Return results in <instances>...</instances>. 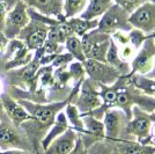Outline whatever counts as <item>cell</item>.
Instances as JSON below:
<instances>
[{
	"instance_id": "cell-1",
	"label": "cell",
	"mask_w": 155,
	"mask_h": 154,
	"mask_svg": "<svg viewBox=\"0 0 155 154\" xmlns=\"http://www.w3.org/2000/svg\"><path fill=\"white\" fill-rule=\"evenodd\" d=\"M130 13L119 5H112L104 13L98 22V29L105 34H115L116 32L132 30V26L129 22Z\"/></svg>"
},
{
	"instance_id": "cell-2",
	"label": "cell",
	"mask_w": 155,
	"mask_h": 154,
	"mask_svg": "<svg viewBox=\"0 0 155 154\" xmlns=\"http://www.w3.org/2000/svg\"><path fill=\"white\" fill-rule=\"evenodd\" d=\"M84 66L87 74L96 84L110 86L116 84L117 80L122 77L120 73L108 63L97 62L94 59H86L84 62Z\"/></svg>"
},
{
	"instance_id": "cell-3",
	"label": "cell",
	"mask_w": 155,
	"mask_h": 154,
	"mask_svg": "<svg viewBox=\"0 0 155 154\" xmlns=\"http://www.w3.org/2000/svg\"><path fill=\"white\" fill-rule=\"evenodd\" d=\"M29 6L25 1L19 0L15 2L14 7L7 13L6 25H5V36L8 38H14L19 36L20 32L29 23L30 15H29Z\"/></svg>"
},
{
	"instance_id": "cell-4",
	"label": "cell",
	"mask_w": 155,
	"mask_h": 154,
	"mask_svg": "<svg viewBox=\"0 0 155 154\" xmlns=\"http://www.w3.org/2000/svg\"><path fill=\"white\" fill-rule=\"evenodd\" d=\"M130 25L132 28L138 29L146 34L155 32V2L146 1L134 12L130 14Z\"/></svg>"
},
{
	"instance_id": "cell-5",
	"label": "cell",
	"mask_w": 155,
	"mask_h": 154,
	"mask_svg": "<svg viewBox=\"0 0 155 154\" xmlns=\"http://www.w3.org/2000/svg\"><path fill=\"white\" fill-rule=\"evenodd\" d=\"M23 108L28 111V114L31 116L32 119L36 121L39 125L42 126H50L52 123L54 122V117L56 114L59 110L64 107L68 101L60 103H54V104H36V103H30L27 102L26 100H20L19 101Z\"/></svg>"
},
{
	"instance_id": "cell-6",
	"label": "cell",
	"mask_w": 155,
	"mask_h": 154,
	"mask_svg": "<svg viewBox=\"0 0 155 154\" xmlns=\"http://www.w3.org/2000/svg\"><path fill=\"white\" fill-rule=\"evenodd\" d=\"M155 58V43L153 37L147 39L141 45V49L137 52L132 60L131 74L132 75H147L153 69Z\"/></svg>"
},
{
	"instance_id": "cell-7",
	"label": "cell",
	"mask_w": 155,
	"mask_h": 154,
	"mask_svg": "<svg viewBox=\"0 0 155 154\" xmlns=\"http://www.w3.org/2000/svg\"><path fill=\"white\" fill-rule=\"evenodd\" d=\"M129 117L122 109H108L104 114V126H105V138L111 141L120 140L123 130L126 132Z\"/></svg>"
},
{
	"instance_id": "cell-8",
	"label": "cell",
	"mask_w": 155,
	"mask_h": 154,
	"mask_svg": "<svg viewBox=\"0 0 155 154\" xmlns=\"http://www.w3.org/2000/svg\"><path fill=\"white\" fill-rule=\"evenodd\" d=\"M12 121L0 123V148L2 149H23L28 151L29 142H27L18 132L16 125Z\"/></svg>"
},
{
	"instance_id": "cell-9",
	"label": "cell",
	"mask_w": 155,
	"mask_h": 154,
	"mask_svg": "<svg viewBox=\"0 0 155 154\" xmlns=\"http://www.w3.org/2000/svg\"><path fill=\"white\" fill-rule=\"evenodd\" d=\"M84 122V131L81 132V139L86 149L97 141L105 139V126L104 123L91 115H81Z\"/></svg>"
},
{
	"instance_id": "cell-10",
	"label": "cell",
	"mask_w": 155,
	"mask_h": 154,
	"mask_svg": "<svg viewBox=\"0 0 155 154\" xmlns=\"http://www.w3.org/2000/svg\"><path fill=\"white\" fill-rule=\"evenodd\" d=\"M94 85H95V82L91 84V81H89V80L84 81L81 93H80L79 97L77 99V102L74 104L81 115L91 114L94 111V109H96L101 104V99L98 96L100 93L94 88Z\"/></svg>"
},
{
	"instance_id": "cell-11",
	"label": "cell",
	"mask_w": 155,
	"mask_h": 154,
	"mask_svg": "<svg viewBox=\"0 0 155 154\" xmlns=\"http://www.w3.org/2000/svg\"><path fill=\"white\" fill-rule=\"evenodd\" d=\"M79 136L75 131L67 129L63 135L57 137L49 145L44 154H70L74 149Z\"/></svg>"
},
{
	"instance_id": "cell-12",
	"label": "cell",
	"mask_w": 155,
	"mask_h": 154,
	"mask_svg": "<svg viewBox=\"0 0 155 154\" xmlns=\"http://www.w3.org/2000/svg\"><path fill=\"white\" fill-rule=\"evenodd\" d=\"M1 102H2V107L6 111L8 118L14 123V125L20 126L22 123L32 118L31 116L28 114V111L23 108V105L19 101H15L14 99H12L9 95L2 94Z\"/></svg>"
},
{
	"instance_id": "cell-13",
	"label": "cell",
	"mask_w": 155,
	"mask_h": 154,
	"mask_svg": "<svg viewBox=\"0 0 155 154\" xmlns=\"http://www.w3.org/2000/svg\"><path fill=\"white\" fill-rule=\"evenodd\" d=\"M152 121L147 115L139 111L138 108H134V118L129 121L126 125V133L134 136L138 139L147 138L150 132Z\"/></svg>"
},
{
	"instance_id": "cell-14",
	"label": "cell",
	"mask_w": 155,
	"mask_h": 154,
	"mask_svg": "<svg viewBox=\"0 0 155 154\" xmlns=\"http://www.w3.org/2000/svg\"><path fill=\"white\" fill-rule=\"evenodd\" d=\"M30 8H35L43 15H53L58 16L59 20L65 21L64 14V0H35Z\"/></svg>"
},
{
	"instance_id": "cell-15",
	"label": "cell",
	"mask_w": 155,
	"mask_h": 154,
	"mask_svg": "<svg viewBox=\"0 0 155 154\" xmlns=\"http://www.w3.org/2000/svg\"><path fill=\"white\" fill-rule=\"evenodd\" d=\"M115 147L119 154H154L155 147L142 145L139 142L126 139L115 141Z\"/></svg>"
},
{
	"instance_id": "cell-16",
	"label": "cell",
	"mask_w": 155,
	"mask_h": 154,
	"mask_svg": "<svg viewBox=\"0 0 155 154\" xmlns=\"http://www.w3.org/2000/svg\"><path fill=\"white\" fill-rule=\"evenodd\" d=\"M114 5L112 0H91L80 18L84 20H95L97 16H103L104 13Z\"/></svg>"
},
{
	"instance_id": "cell-17",
	"label": "cell",
	"mask_w": 155,
	"mask_h": 154,
	"mask_svg": "<svg viewBox=\"0 0 155 154\" xmlns=\"http://www.w3.org/2000/svg\"><path fill=\"white\" fill-rule=\"evenodd\" d=\"M67 129H68V119H67V117H66L64 111H60L57 115V117H56V123H54L53 128L51 129V131L46 135V137L42 141L43 148L46 149L52 141L54 140L57 137H59L60 135H63L64 132H66Z\"/></svg>"
},
{
	"instance_id": "cell-18",
	"label": "cell",
	"mask_w": 155,
	"mask_h": 154,
	"mask_svg": "<svg viewBox=\"0 0 155 154\" xmlns=\"http://www.w3.org/2000/svg\"><path fill=\"white\" fill-rule=\"evenodd\" d=\"M65 21L70 25L74 35H78V36H84V34L96 29L98 27V22H100L97 19L84 20L81 18H72V19L65 20Z\"/></svg>"
},
{
	"instance_id": "cell-19",
	"label": "cell",
	"mask_w": 155,
	"mask_h": 154,
	"mask_svg": "<svg viewBox=\"0 0 155 154\" xmlns=\"http://www.w3.org/2000/svg\"><path fill=\"white\" fill-rule=\"evenodd\" d=\"M88 0H64V18L68 20L78 14H82Z\"/></svg>"
},
{
	"instance_id": "cell-20",
	"label": "cell",
	"mask_w": 155,
	"mask_h": 154,
	"mask_svg": "<svg viewBox=\"0 0 155 154\" xmlns=\"http://www.w3.org/2000/svg\"><path fill=\"white\" fill-rule=\"evenodd\" d=\"M132 85L142 90L147 95L155 96V79H149L145 75H132Z\"/></svg>"
},
{
	"instance_id": "cell-21",
	"label": "cell",
	"mask_w": 155,
	"mask_h": 154,
	"mask_svg": "<svg viewBox=\"0 0 155 154\" xmlns=\"http://www.w3.org/2000/svg\"><path fill=\"white\" fill-rule=\"evenodd\" d=\"M65 44H66V49L73 56V58H75L79 62H82V63L87 59L86 56H84V49H82L81 39L78 38L77 36L73 35L71 37H68V38L66 39Z\"/></svg>"
},
{
	"instance_id": "cell-22",
	"label": "cell",
	"mask_w": 155,
	"mask_h": 154,
	"mask_svg": "<svg viewBox=\"0 0 155 154\" xmlns=\"http://www.w3.org/2000/svg\"><path fill=\"white\" fill-rule=\"evenodd\" d=\"M115 149V141L105 138L89 146L87 148V154H114Z\"/></svg>"
},
{
	"instance_id": "cell-23",
	"label": "cell",
	"mask_w": 155,
	"mask_h": 154,
	"mask_svg": "<svg viewBox=\"0 0 155 154\" xmlns=\"http://www.w3.org/2000/svg\"><path fill=\"white\" fill-rule=\"evenodd\" d=\"M65 115L67 117V119L72 123V125L74 126L75 130L82 132L84 131V122H82V117L81 114L79 112L78 108L74 104H67Z\"/></svg>"
},
{
	"instance_id": "cell-24",
	"label": "cell",
	"mask_w": 155,
	"mask_h": 154,
	"mask_svg": "<svg viewBox=\"0 0 155 154\" xmlns=\"http://www.w3.org/2000/svg\"><path fill=\"white\" fill-rule=\"evenodd\" d=\"M71 71L70 73L72 74V77L74 78L75 80H79V79H84V66L80 62H74L71 64Z\"/></svg>"
},
{
	"instance_id": "cell-25",
	"label": "cell",
	"mask_w": 155,
	"mask_h": 154,
	"mask_svg": "<svg viewBox=\"0 0 155 154\" xmlns=\"http://www.w3.org/2000/svg\"><path fill=\"white\" fill-rule=\"evenodd\" d=\"M7 13V4L5 1H0V32L5 30Z\"/></svg>"
},
{
	"instance_id": "cell-26",
	"label": "cell",
	"mask_w": 155,
	"mask_h": 154,
	"mask_svg": "<svg viewBox=\"0 0 155 154\" xmlns=\"http://www.w3.org/2000/svg\"><path fill=\"white\" fill-rule=\"evenodd\" d=\"M70 154H87V149L84 147V142H82V139H81L80 136H79V138H78L75 147H74V149H73Z\"/></svg>"
},
{
	"instance_id": "cell-27",
	"label": "cell",
	"mask_w": 155,
	"mask_h": 154,
	"mask_svg": "<svg viewBox=\"0 0 155 154\" xmlns=\"http://www.w3.org/2000/svg\"><path fill=\"white\" fill-rule=\"evenodd\" d=\"M0 154H30L28 153V151H23V149H7V151H2Z\"/></svg>"
},
{
	"instance_id": "cell-28",
	"label": "cell",
	"mask_w": 155,
	"mask_h": 154,
	"mask_svg": "<svg viewBox=\"0 0 155 154\" xmlns=\"http://www.w3.org/2000/svg\"><path fill=\"white\" fill-rule=\"evenodd\" d=\"M146 77L149 78V79H155V58H154V65H153V69H152V71L149 72Z\"/></svg>"
},
{
	"instance_id": "cell-29",
	"label": "cell",
	"mask_w": 155,
	"mask_h": 154,
	"mask_svg": "<svg viewBox=\"0 0 155 154\" xmlns=\"http://www.w3.org/2000/svg\"><path fill=\"white\" fill-rule=\"evenodd\" d=\"M1 92H2V82H1V80H0V94H1Z\"/></svg>"
},
{
	"instance_id": "cell-30",
	"label": "cell",
	"mask_w": 155,
	"mask_h": 154,
	"mask_svg": "<svg viewBox=\"0 0 155 154\" xmlns=\"http://www.w3.org/2000/svg\"><path fill=\"white\" fill-rule=\"evenodd\" d=\"M2 48H4V46H2V43H1V42H0V51H1V50H2Z\"/></svg>"
},
{
	"instance_id": "cell-31",
	"label": "cell",
	"mask_w": 155,
	"mask_h": 154,
	"mask_svg": "<svg viewBox=\"0 0 155 154\" xmlns=\"http://www.w3.org/2000/svg\"><path fill=\"white\" fill-rule=\"evenodd\" d=\"M152 37H153V39H154V43H155V32L153 34V36H152Z\"/></svg>"
},
{
	"instance_id": "cell-32",
	"label": "cell",
	"mask_w": 155,
	"mask_h": 154,
	"mask_svg": "<svg viewBox=\"0 0 155 154\" xmlns=\"http://www.w3.org/2000/svg\"><path fill=\"white\" fill-rule=\"evenodd\" d=\"M154 154H155V153H154Z\"/></svg>"
}]
</instances>
